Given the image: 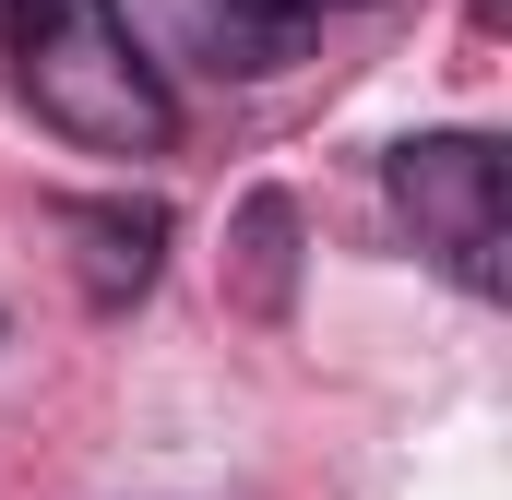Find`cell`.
I'll return each instance as SVG.
<instances>
[{
  "label": "cell",
  "instance_id": "cell-1",
  "mask_svg": "<svg viewBox=\"0 0 512 500\" xmlns=\"http://www.w3.org/2000/svg\"><path fill=\"white\" fill-rule=\"evenodd\" d=\"M0 60L36 96V120L72 131L84 155H167L179 131V96L120 0H0Z\"/></svg>",
  "mask_w": 512,
  "mask_h": 500
},
{
  "label": "cell",
  "instance_id": "cell-2",
  "mask_svg": "<svg viewBox=\"0 0 512 500\" xmlns=\"http://www.w3.org/2000/svg\"><path fill=\"white\" fill-rule=\"evenodd\" d=\"M393 203H405L417 250H429L453 286L501 298V250H512L501 143H477V131H429V143H405V155H393Z\"/></svg>",
  "mask_w": 512,
  "mask_h": 500
},
{
  "label": "cell",
  "instance_id": "cell-3",
  "mask_svg": "<svg viewBox=\"0 0 512 500\" xmlns=\"http://www.w3.org/2000/svg\"><path fill=\"white\" fill-rule=\"evenodd\" d=\"M72 239H84V286H96V298H131V286L155 274V250H167V215H155V203H84Z\"/></svg>",
  "mask_w": 512,
  "mask_h": 500
},
{
  "label": "cell",
  "instance_id": "cell-4",
  "mask_svg": "<svg viewBox=\"0 0 512 500\" xmlns=\"http://www.w3.org/2000/svg\"><path fill=\"white\" fill-rule=\"evenodd\" d=\"M286 12H334V0H286Z\"/></svg>",
  "mask_w": 512,
  "mask_h": 500
}]
</instances>
